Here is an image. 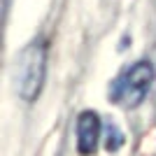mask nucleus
Segmentation results:
<instances>
[{
    "instance_id": "obj_2",
    "label": "nucleus",
    "mask_w": 156,
    "mask_h": 156,
    "mask_svg": "<svg viewBox=\"0 0 156 156\" xmlns=\"http://www.w3.org/2000/svg\"><path fill=\"white\" fill-rule=\"evenodd\" d=\"M47 75V44L42 40H33L21 51L16 63V91L23 100H35L42 91Z\"/></svg>"
},
{
    "instance_id": "obj_4",
    "label": "nucleus",
    "mask_w": 156,
    "mask_h": 156,
    "mask_svg": "<svg viewBox=\"0 0 156 156\" xmlns=\"http://www.w3.org/2000/svg\"><path fill=\"white\" fill-rule=\"evenodd\" d=\"M121 142H124V137H121L119 128H117V126H112V128H110V135H107V149H110V151L119 149V147H121Z\"/></svg>"
},
{
    "instance_id": "obj_1",
    "label": "nucleus",
    "mask_w": 156,
    "mask_h": 156,
    "mask_svg": "<svg viewBox=\"0 0 156 156\" xmlns=\"http://www.w3.org/2000/svg\"><path fill=\"white\" fill-rule=\"evenodd\" d=\"M151 82H154V63L151 61H135L112 82L110 100L121 107H137L149 96Z\"/></svg>"
},
{
    "instance_id": "obj_3",
    "label": "nucleus",
    "mask_w": 156,
    "mask_h": 156,
    "mask_svg": "<svg viewBox=\"0 0 156 156\" xmlns=\"http://www.w3.org/2000/svg\"><path fill=\"white\" fill-rule=\"evenodd\" d=\"M103 126H100V117L93 110H84L77 117V149L82 156H89L96 151L98 140H100Z\"/></svg>"
}]
</instances>
